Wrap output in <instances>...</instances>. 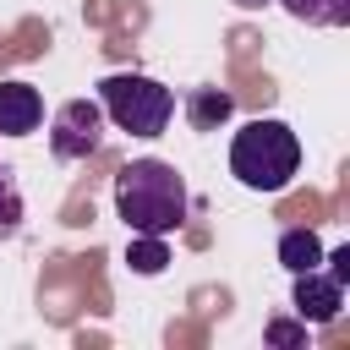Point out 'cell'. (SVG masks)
I'll return each instance as SVG.
<instances>
[{
  "mask_svg": "<svg viewBox=\"0 0 350 350\" xmlns=\"http://www.w3.org/2000/svg\"><path fill=\"white\" fill-rule=\"evenodd\" d=\"M98 109L131 131V137H159L175 115V93L159 82V77H142V71H115L98 82Z\"/></svg>",
  "mask_w": 350,
  "mask_h": 350,
  "instance_id": "cell-3",
  "label": "cell"
},
{
  "mask_svg": "<svg viewBox=\"0 0 350 350\" xmlns=\"http://www.w3.org/2000/svg\"><path fill=\"white\" fill-rule=\"evenodd\" d=\"M22 219H27V202H22V186H16V175L0 164V241H11L16 230H22Z\"/></svg>",
  "mask_w": 350,
  "mask_h": 350,
  "instance_id": "cell-11",
  "label": "cell"
},
{
  "mask_svg": "<svg viewBox=\"0 0 350 350\" xmlns=\"http://www.w3.org/2000/svg\"><path fill=\"white\" fill-rule=\"evenodd\" d=\"M301 170V137L284 120H246L230 142V175L246 191H284Z\"/></svg>",
  "mask_w": 350,
  "mask_h": 350,
  "instance_id": "cell-2",
  "label": "cell"
},
{
  "mask_svg": "<svg viewBox=\"0 0 350 350\" xmlns=\"http://www.w3.org/2000/svg\"><path fill=\"white\" fill-rule=\"evenodd\" d=\"M44 120V98L27 82H0V137H27Z\"/></svg>",
  "mask_w": 350,
  "mask_h": 350,
  "instance_id": "cell-6",
  "label": "cell"
},
{
  "mask_svg": "<svg viewBox=\"0 0 350 350\" xmlns=\"http://www.w3.org/2000/svg\"><path fill=\"white\" fill-rule=\"evenodd\" d=\"M104 142V109L98 98H66L55 115H49V153L77 164V159H93Z\"/></svg>",
  "mask_w": 350,
  "mask_h": 350,
  "instance_id": "cell-4",
  "label": "cell"
},
{
  "mask_svg": "<svg viewBox=\"0 0 350 350\" xmlns=\"http://www.w3.org/2000/svg\"><path fill=\"white\" fill-rule=\"evenodd\" d=\"M290 279H295V312H301V323H334L345 312V279L328 262H317L306 273H290Z\"/></svg>",
  "mask_w": 350,
  "mask_h": 350,
  "instance_id": "cell-5",
  "label": "cell"
},
{
  "mask_svg": "<svg viewBox=\"0 0 350 350\" xmlns=\"http://www.w3.org/2000/svg\"><path fill=\"white\" fill-rule=\"evenodd\" d=\"M268 345H279V350H301V345H306V323H284V317H273V323H268Z\"/></svg>",
  "mask_w": 350,
  "mask_h": 350,
  "instance_id": "cell-12",
  "label": "cell"
},
{
  "mask_svg": "<svg viewBox=\"0 0 350 350\" xmlns=\"http://www.w3.org/2000/svg\"><path fill=\"white\" fill-rule=\"evenodd\" d=\"M230 115H235V98H230L224 88H191V93H186V120H191V131H219Z\"/></svg>",
  "mask_w": 350,
  "mask_h": 350,
  "instance_id": "cell-7",
  "label": "cell"
},
{
  "mask_svg": "<svg viewBox=\"0 0 350 350\" xmlns=\"http://www.w3.org/2000/svg\"><path fill=\"white\" fill-rule=\"evenodd\" d=\"M295 22H312V27H345L350 22V0H279Z\"/></svg>",
  "mask_w": 350,
  "mask_h": 350,
  "instance_id": "cell-9",
  "label": "cell"
},
{
  "mask_svg": "<svg viewBox=\"0 0 350 350\" xmlns=\"http://www.w3.org/2000/svg\"><path fill=\"white\" fill-rule=\"evenodd\" d=\"M241 11H262V5H273V0H235Z\"/></svg>",
  "mask_w": 350,
  "mask_h": 350,
  "instance_id": "cell-13",
  "label": "cell"
},
{
  "mask_svg": "<svg viewBox=\"0 0 350 350\" xmlns=\"http://www.w3.org/2000/svg\"><path fill=\"white\" fill-rule=\"evenodd\" d=\"M186 208H191V197H186V180H180L175 164H164V159L120 164V175H115V213L126 219L131 235H175L186 224Z\"/></svg>",
  "mask_w": 350,
  "mask_h": 350,
  "instance_id": "cell-1",
  "label": "cell"
},
{
  "mask_svg": "<svg viewBox=\"0 0 350 350\" xmlns=\"http://www.w3.org/2000/svg\"><path fill=\"white\" fill-rule=\"evenodd\" d=\"M164 262H170L164 235H131V246H126V268H131V273L153 279V273H164Z\"/></svg>",
  "mask_w": 350,
  "mask_h": 350,
  "instance_id": "cell-10",
  "label": "cell"
},
{
  "mask_svg": "<svg viewBox=\"0 0 350 350\" xmlns=\"http://www.w3.org/2000/svg\"><path fill=\"white\" fill-rule=\"evenodd\" d=\"M279 262H284V273H306V268H317L323 262V241H317V230H284L279 235Z\"/></svg>",
  "mask_w": 350,
  "mask_h": 350,
  "instance_id": "cell-8",
  "label": "cell"
}]
</instances>
